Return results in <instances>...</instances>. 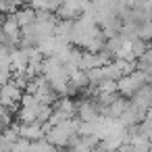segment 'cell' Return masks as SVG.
<instances>
[{
    "mask_svg": "<svg viewBox=\"0 0 152 152\" xmlns=\"http://www.w3.org/2000/svg\"><path fill=\"white\" fill-rule=\"evenodd\" d=\"M144 83H150V75H146V73H142V71H137V69H133V71L127 73V75H121V77L115 81L117 94H119V96H125V98H131V96L135 94V90H140Z\"/></svg>",
    "mask_w": 152,
    "mask_h": 152,
    "instance_id": "cell-1",
    "label": "cell"
},
{
    "mask_svg": "<svg viewBox=\"0 0 152 152\" xmlns=\"http://www.w3.org/2000/svg\"><path fill=\"white\" fill-rule=\"evenodd\" d=\"M56 15L54 13H48V11H36V17H34V29H36V36L38 40L46 38V36H54V27H56Z\"/></svg>",
    "mask_w": 152,
    "mask_h": 152,
    "instance_id": "cell-2",
    "label": "cell"
},
{
    "mask_svg": "<svg viewBox=\"0 0 152 152\" xmlns=\"http://www.w3.org/2000/svg\"><path fill=\"white\" fill-rule=\"evenodd\" d=\"M21 96H23V90L17 83H13L11 79L0 86V106H4L9 110H15V106L19 104Z\"/></svg>",
    "mask_w": 152,
    "mask_h": 152,
    "instance_id": "cell-3",
    "label": "cell"
},
{
    "mask_svg": "<svg viewBox=\"0 0 152 152\" xmlns=\"http://www.w3.org/2000/svg\"><path fill=\"white\" fill-rule=\"evenodd\" d=\"M98 115L100 113H98V104H96L94 98H83V100L75 102V117L79 121H86L88 123V121H94Z\"/></svg>",
    "mask_w": 152,
    "mask_h": 152,
    "instance_id": "cell-4",
    "label": "cell"
},
{
    "mask_svg": "<svg viewBox=\"0 0 152 152\" xmlns=\"http://www.w3.org/2000/svg\"><path fill=\"white\" fill-rule=\"evenodd\" d=\"M17 133H19V137H23V140H27V142L44 137V129H42V123H40V121L19 123V125H17Z\"/></svg>",
    "mask_w": 152,
    "mask_h": 152,
    "instance_id": "cell-5",
    "label": "cell"
},
{
    "mask_svg": "<svg viewBox=\"0 0 152 152\" xmlns=\"http://www.w3.org/2000/svg\"><path fill=\"white\" fill-rule=\"evenodd\" d=\"M9 67L11 71H17V73H23L27 69V50L25 48H13L11 50V56H9Z\"/></svg>",
    "mask_w": 152,
    "mask_h": 152,
    "instance_id": "cell-6",
    "label": "cell"
},
{
    "mask_svg": "<svg viewBox=\"0 0 152 152\" xmlns=\"http://www.w3.org/2000/svg\"><path fill=\"white\" fill-rule=\"evenodd\" d=\"M129 102H133L135 106L148 110L152 106V88H150V83H144L140 90H135V94L129 98Z\"/></svg>",
    "mask_w": 152,
    "mask_h": 152,
    "instance_id": "cell-7",
    "label": "cell"
},
{
    "mask_svg": "<svg viewBox=\"0 0 152 152\" xmlns=\"http://www.w3.org/2000/svg\"><path fill=\"white\" fill-rule=\"evenodd\" d=\"M52 108L58 110V113H63L65 117H75V102H73V98H69V96H58V98L52 102Z\"/></svg>",
    "mask_w": 152,
    "mask_h": 152,
    "instance_id": "cell-8",
    "label": "cell"
},
{
    "mask_svg": "<svg viewBox=\"0 0 152 152\" xmlns=\"http://www.w3.org/2000/svg\"><path fill=\"white\" fill-rule=\"evenodd\" d=\"M15 21L19 27H25V25H31L34 23V17H36V11L31 7H25V9H15Z\"/></svg>",
    "mask_w": 152,
    "mask_h": 152,
    "instance_id": "cell-9",
    "label": "cell"
},
{
    "mask_svg": "<svg viewBox=\"0 0 152 152\" xmlns=\"http://www.w3.org/2000/svg\"><path fill=\"white\" fill-rule=\"evenodd\" d=\"M54 15H56V19H65V21H75L77 17H79V11L75 9V7H71L69 2H63L56 11H54Z\"/></svg>",
    "mask_w": 152,
    "mask_h": 152,
    "instance_id": "cell-10",
    "label": "cell"
},
{
    "mask_svg": "<svg viewBox=\"0 0 152 152\" xmlns=\"http://www.w3.org/2000/svg\"><path fill=\"white\" fill-rule=\"evenodd\" d=\"M104 42H106V38L102 36V31H98V34H94L90 40H86V44H83L81 50H86V52H100V50L104 48Z\"/></svg>",
    "mask_w": 152,
    "mask_h": 152,
    "instance_id": "cell-11",
    "label": "cell"
},
{
    "mask_svg": "<svg viewBox=\"0 0 152 152\" xmlns=\"http://www.w3.org/2000/svg\"><path fill=\"white\" fill-rule=\"evenodd\" d=\"M135 69L142 71V73H146V75L152 73V52L150 50H146L140 58H135Z\"/></svg>",
    "mask_w": 152,
    "mask_h": 152,
    "instance_id": "cell-12",
    "label": "cell"
},
{
    "mask_svg": "<svg viewBox=\"0 0 152 152\" xmlns=\"http://www.w3.org/2000/svg\"><path fill=\"white\" fill-rule=\"evenodd\" d=\"M69 83L77 90V92H81L86 86H88V77H86V71H81V69H77L75 73H71L69 75Z\"/></svg>",
    "mask_w": 152,
    "mask_h": 152,
    "instance_id": "cell-13",
    "label": "cell"
},
{
    "mask_svg": "<svg viewBox=\"0 0 152 152\" xmlns=\"http://www.w3.org/2000/svg\"><path fill=\"white\" fill-rule=\"evenodd\" d=\"M129 50H131V54H133V58H140L146 50H150V46H148V42L146 40H140V38H133L131 42H129Z\"/></svg>",
    "mask_w": 152,
    "mask_h": 152,
    "instance_id": "cell-14",
    "label": "cell"
},
{
    "mask_svg": "<svg viewBox=\"0 0 152 152\" xmlns=\"http://www.w3.org/2000/svg\"><path fill=\"white\" fill-rule=\"evenodd\" d=\"M150 36H152V25H150V21H140V23H137V38L148 42Z\"/></svg>",
    "mask_w": 152,
    "mask_h": 152,
    "instance_id": "cell-15",
    "label": "cell"
},
{
    "mask_svg": "<svg viewBox=\"0 0 152 152\" xmlns=\"http://www.w3.org/2000/svg\"><path fill=\"white\" fill-rule=\"evenodd\" d=\"M50 115H52V104H40V108H38V121L44 123V121H48Z\"/></svg>",
    "mask_w": 152,
    "mask_h": 152,
    "instance_id": "cell-16",
    "label": "cell"
},
{
    "mask_svg": "<svg viewBox=\"0 0 152 152\" xmlns=\"http://www.w3.org/2000/svg\"><path fill=\"white\" fill-rule=\"evenodd\" d=\"M9 79H11V67H9V63H0V86L7 83Z\"/></svg>",
    "mask_w": 152,
    "mask_h": 152,
    "instance_id": "cell-17",
    "label": "cell"
},
{
    "mask_svg": "<svg viewBox=\"0 0 152 152\" xmlns=\"http://www.w3.org/2000/svg\"><path fill=\"white\" fill-rule=\"evenodd\" d=\"M115 152H135V150H133V146H131V144L123 142V144H121V146H119V148H117Z\"/></svg>",
    "mask_w": 152,
    "mask_h": 152,
    "instance_id": "cell-18",
    "label": "cell"
},
{
    "mask_svg": "<svg viewBox=\"0 0 152 152\" xmlns=\"http://www.w3.org/2000/svg\"><path fill=\"white\" fill-rule=\"evenodd\" d=\"M23 2H25V4H29V2H31V0H21V4H23Z\"/></svg>",
    "mask_w": 152,
    "mask_h": 152,
    "instance_id": "cell-19",
    "label": "cell"
}]
</instances>
